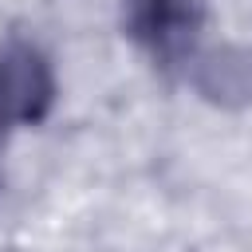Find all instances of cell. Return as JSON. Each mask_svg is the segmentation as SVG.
Masks as SVG:
<instances>
[{
	"mask_svg": "<svg viewBox=\"0 0 252 252\" xmlns=\"http://www.w3.org/2000/svg\"><path fill=\"white\" fill-rule=\"evenodd\" d=\"M55 98H59V79L51 55L20 32L4 35L0 39V158L20 130L39 126L51 114Z\"/></svg>",
	"mask_w": 252,
	"mask_h": 252,
	"instance_id": "6da1fadb",
	"label": "cell"
},
{
	"mask_svg": "<svg viewBox=\"0 0 252 252\" xmlns=\"http://www.w3.org/2000/svg\"><path fill=\"white\" fill-rule=\"evenodd\" d=\"M122 35L161 71H177L197 55L205 8L201 0H118Z\"/></svg>",
	"mask_w": 252,
	"mask_h": 252,
	"instance_id": "7a4b0ae2",
	"label": "cell"
}]
</instances>
